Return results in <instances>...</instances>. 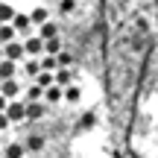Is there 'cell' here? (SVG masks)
<instances>
[{"instance_id":"1","label":"cell","mask_w":158,"mask_h":158,"mask_svg":"<svg viewBox=\"0 0 158 158\" xmlns=\"http://www.w3.org/2000/svg\"><path fill=\"white\" fill-rule=\"evenodd\" d=\"M23 44H27V56H44L47 53V38H41V35H32Z\"/></svg>"},{"instance_id":"2","label":"cell","mask_w":158,"mask_h":158,"mask_svg":"<svg viewBox=\"0 0 158 158\" xmlns=\"http://www.w3.org/2000/svg\"><path fill=\"white\" fill-rule=\"evenodd\" d=\"M6 117L15 123V120H27V102H15L9 100V106H6Z\"/></svg>"},{"instance_id":"3","label":"cell","mask_w":158,"mask_h":158,"mask_svg":"<svg viewBox=\"0 0 158 158\" xmlns=\"http://www.w3.org/2000/svg\"><path fill=\"white\" fill-rule=\"evenodd\" d=\"M18 94H21V85H18V79H15V76L3 79V100H15Z\"/></svg>"},{"instance_id":"4","label":"cell","mask_w":158,"mask_h":158,"mask_svg":"<svg viewBox=\"0 0 158 158\" xmlns=\"http://www.w3.org/2000/svg\"><path fill=\"white\" fill-rule=\"evenodd\" d=\"M6 47V59H23L27 56V44H18V41H9V44H3Z\"/></svg>"},{"instance_id":"5","label":"cell","mask_w":158,"mask_h":158,"mask_svg":"<svg viewBox=\"0 0 158 158\" xmlns=\"http://www.w3.org/2000/svg\"><path fill=\"white\" fill-rule=\"evenodd\" d=\"M47 114L44 102H27V120H41Z\"/></svg>"},{"instance_id":"6","label":"cell","mask_w":158,"mask_h":158,"mask_svg":"<svg viewBox=\"0 0 158 158\" xmlns=\"http://www.w3.org/2000/svg\"><path fill=\"white\" fill-rule=\"evenodd\" d=\"M41 70H44V68H41V59H29V62L23 64V73H27L29 79H35V76L41 73Z\"/></svg>"},{"instance_id":"7","label":"cell","mask_w":158,"mask_h":158,"mask_svg":"<svg viewBox=\"0 0 158 158\" xmlns=\"http://www.w3.org/2000/svg\"><path fill=\"white\" fill-rule=\"evenodd\" d=\"M44 100H47V102H62V100H64V91L59 88V85H50V88L44 91Z\"/></svg>"},{"instance_id":"8","label":"cell","mask_w":158,"mask_h":158,"mask_svg":"<svg viewBox=\"0 0 158 158\" xmlns=\"http://www.w3.org/2000/svg\"><path fill=\"white\" fill-rule=\"evenodd\" d=\"M12 23L18 27V32H27V29L32 27V15H18L15 21H12Z\"/></svg>"},{"instance_id":"9","label":"cell","mask_w":158,"mask_h":158,"mask_svg":"<svg viewBox=\"0 0 158 158\" xmlns=\"http://www.w3.org/2000/svg\"><path fill=\"white\" fill-rule=\"evenodd\" d=\"M29 15H32V23H47V18H50V12H47L44 6H35V9L29 12Z\"/></svg>"},{"instance_id":"10","label":"cell","mask_w":158,"mask_h":158,"mask_svg":"<svg viewBox=\"0 0 158 158\" xmlns=\"http://www.w3.org/2000/svg\"><path fill=\"white\" fill-rule=\"evenodd\" d=\"M15 35H18V27L15 23H3V44H9V41H15Z\"/></svg>"},{"instance_id":"11","label":"cell","mask_w":158,"mask_h":158,"mask_svg":"<svg viewBox=\"0 0 158 158\" xmlns=\"http://www.w3.org/2000/svg\"><path fill=\"white\" fill-rule=\"evenodd\" d=\"M23 149H27V147H21V143H9L3 158H23Z\"/></svg>"},{"instance_id":"12","label":"cell","mask_w":158,"mask_h":158,"mask_svg":"<svg viewBox=\"0 0 158 158\" xmlns=\"http://www.w3.org/2000/svg\"><path fill=\"white\" fill-rule=\"evenodd\" d=\"M70 79H73L70 76V68H59L56 70V85H70Z\"/></svg>"},{"instance_id":"13","label":"cell","mask_w":158,"mask_h":158,"mask_svg":"<svg viewBox=\"0 0 158 158\" xmlns=\"http://www.w3.org/2000/svg\"><path fill=\"white\" fill-rule=\"evenodd\" d=\"M27 149H29V152H38V149H44V138H38V135L27 138Z\"/></svg>"},{"instance_id":"14","label":"cell","mask_w":158,"mask_h":158,"mask_svg":"<svg viewBox=\"0 0 158 158\" xmlns=\"http://www.w3.org/2000/svg\"><path fill=\"white\" fill-rule=\"evenodd\" d=\"M0 18H3V23H9V21H15V18H18V12H15V6H9V3H3V9H0Z\"/></svg>"},{"instance_id":"15","label":"cell","mask_w":158,"mask_h":158,"mask_svg":"<svg viewBox=\"0 0 158 158\" xmlns=\"http://www.w3.org/2000/svg\"><path fill=\"white\" fill-rule=\"evenodd\" d=\"M79 97H82V91H79L76 85H68V88H64V100L68 102H79Z\"/></svg>"},{"instance_id":"16","label":"cell","mask_w":158,"mask_h":158,"mask_svg":"<svg viewBox=\"0 0 158 158\" xmlns=\"http://www.w3.org/2000/svg\"><path fill=\"white\" fill-rule=\"evenodd\" d=\"M59 32V29H56V23H50V21H47V23H41V38H53V35H56Z\"/></svg>"},{"instance_id":"17","label":"cell","mask_w":158,"mask_h":158,"mask_svg":"<svg viewBox=\"0 0 158 158\" xmlns=\"http://www.w3.org/2000/svg\"><path fill=\"white\" fill-rule=\"evenodd\" d=\"M47 53H62V41H59V35L47 38Z\"/></svg>"},{"instance_id":"18","label":"cell","mask_w":158,"mask_h":158,"mask_svg":"<svg viewBox=\"0 0 158 158\" xmlns=\"http://www.w3.org/2000/svg\"><path fill=\"white\" fill-rule=\"evenodd\" d=\"M15 59H6V62H3V79H9V76H15Z\"/></svg>"},{"instance_id":"19","label":"cell","mask_w":158,"mask_h":158,"mask_svg":"<svg viewBox=\"0 0 158 158\" xmlns=\"http://www.w3.org/2000/svg\"><path fill=\"white\" fill-rule=\"evenodd\" d=\"M59 64H62V68H70V64H73V53L62 50V53H59Z\"/></svg>"},{"instance_id":"20","label":"cell","mask_w":158,"mask_h":158,"mask_svg":"<svg viewBox=\"0 0 158 158\" xmlns=\"http://www.w3.org/2000/svg\"><path fill=\"white\" fill-rule=\"evenodd\" d=\"M73 6H76V0H62V3H59V12L68 15V12H73Z\"/></svg>"}]
</instances>
